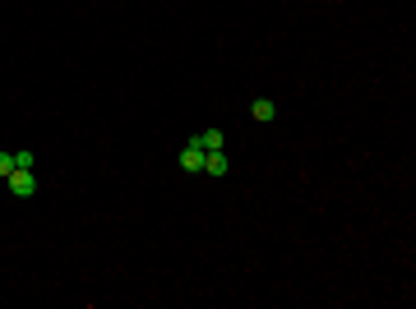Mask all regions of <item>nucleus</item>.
<instances>
[{
  "label": "nucleus",
  "instance_id": "nucleus-7",
  "mask_svg": "<svg viewBox=\"0 0 416 309\" xmlns=\"http://www.w3.org/2000/svg\"><path fill=\"white\" fill-rule=\"evenodd\" d=\"M14 171V153H5V148H0V185H5V176H10Z\"/></svg>",
  "mask_w": 416,
  "mask_h": 309
},
{
  "label": "nucleus",
  "instance_id": "nucleus-6",
  "mask_svg": "<svg viewBox=\"0 0 416 309\" xmlns=\"http://www.w3.org/2000/svg\"><path fill=\"white\" fill-rule=\"evenodd\" d=\"M14 166H28V171H37V153H33V148H14Z\"/></svg>",
  "mask_w": 416,
  "mask_h": 309
},
{
  "label": "nucleus",
  "instance_id": "nucleus-1",
  "mask_svg": "<svg viewBox=\"0 0 416 309\" xmlns=\"http://www.w3.org/2000/svg\"><path fill=\"white\" fill-rule=\"evenodd\" d=\"M5 185H10L14 199H33V194H37V171H28V166H14L10 176H5Z\"/></svg>",
  "mask_w": 416,
  "mask_h": 309
},
{
  "label": "nucleus",
  "instance_id": "nucleus-2",
  "mask_svg": "<svg viewBox=\"0 0 416 309\" xmlns=\"http://www.w3.org/2000/svg\"><path fill=\"white\" fill-rule=\"evenodd\" d=\"M176 166H181V171H199V166H204V144H199V134L186 139V148L176 153Z\"/></svg>",
  "mask_w": 416,
  "mask_h": 309
},
{
  "label": "nucleus",
  "instance_id": "nucleus-5",
  "mask_svg": "<svg viewBox=\"0 0 416 309\" xmlns=\"http://www.w3.org/2000/svg\"><path fill=\"white\" fill-rule=\"evenodd\" d=\"M199 144H204V153H218V148H222V130H218V125L199 130Z\"/></svg>",
  "mask_w": 416,
  "mask_h": 309
},
{
  "label": "nucleus",
  "instance_id": "nucleus-3",
  "mask_svg": "<svg viewBox=\"0 0 416 309\" xmlns=\"http://www.w3.org/2000/svg\"><path fill=\"white\" fill-rule=\"evenodd\" d=\"M250 121H259V125L278 121V102H273V97H254V102H250Z\"/></svg>",
  "mask_w": 416,
  "mask_h": 309
},
{
  "label": "nucleus",
  "instance_id": "nucleus-4",
  "mask_svg": "<svg viewBox=\"0 0 416 309\" xmlns=\"http://www.w3.org/2000/svg\"><path fill=\"white\" fill-rule=\"evenodd\" d=\"M199 171H204V176H227L231 171V162H227V153H204V166H199Z\"/></svg>",
  "mask_w": 416,
  "mask_h": 309
}]
</instances>
